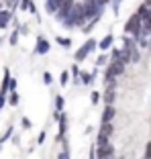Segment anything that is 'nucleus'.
<instances>
[{"mask_svg":"<svg viewBox=\"0 0 151 159\" xmlns=\"http://www.w3.org/2000/svg\"><path fill=\"white\" fill-rule=\"evenodd\" d=\"M104 0H86L82 8H84V20H92V19H100L102 16V10H104Z\"/></svg>","mask_w":151,"mask_h":159,"instance_id":"f257e3e1","label":"nucleus"},{"mask_svg":"<svg viewBox=\"0 0 151 159\" xmlns=\"http://www.w3.org/2000/svg\"><path fill=\"white\" fill-rule=\"evenodd\" d=\"M63 25H66L67 29L76 27V25H84V8H82V4H76V2H74L70 14L63 19Z\"/></svg>","mask_w":151,"mask_h":159,"instance_id":"f03ea898","label":"nucleus"},{"mask_svg":"<svg viewBox=\"0 0 151 159\" xmlns=\"http://www.w3.org/2000/svg\"><path fill=\"white\" fill-rule=\"evenodd\" d=\"M125 33H133V37H137V39L141 37V16H139L137 12L127 20V25H125Z\"/></svg>","mask_w":151,"mask_h":159,"instance_id":"7ed1b4c3","label":"nucleus"},{"mask_svg":"<svg viewBox=\"0 0 151 159\" xmlns=\"http://www.w3.org/2000/svg\"><path fill=\"white\" fill-rule=\"evenodd\" d=\"M125 71V63L123 61H112L108 67H106V82H110V80H117V75H121Z\"/></svg>","mask_w":151,"mask_h":159,"instance_id":"20e7f679","label":"nucleus"},{"mask_svg":"<svg viewBox=\"0 0 151 159\" xmlns=\"http://www.w3.org/2000/svg\"><path fill=\"white\" fill-rule=\"evenodd\" d=\"M96 43H98V41H94V39L86 41V45H82L80 49L76 51V61H84V57L88 55L90 51H94V49H96Z\"/></svg>","mask_w":151,"mask_h":159,"instance_id":"39448f33","label":"nucleus"},{"mask_svg":"<svg viewBox=\"0 0 151 159\" xmlns=\"http://www.w3.org/2000/svg\"><path fill=\"white\" fill-rule=\"evenodd\" d=\"M94 155L98 159H110L114 155V147L110 145V143H104V145H98L96 147V151H94Z\"/></svg>","mask_w":151,"mask_h":159,"instance_id":"423d86ee","label":"nucleus"},{"mask_svg":"<svg viewBox=\"0 0 151 159\" xmlns=\"http://www.w3.org/2000/svg\"><path fill=\"white\" fill-rule=\"evenodd\" d=\"M112 135V125L110 122H102L100 125V133H98V145H104V143H108V137Z\"/></svg>","mask_w":151,"mask_h":159,"instance_id":"0eeeda50","label":"nucleus"},{"mask_svg":"<svg viewBox=\"0 0 151 159\" xmlns=\"http://www.w3.org/2000/svg\"><path fill=\"white\" fill-rule=\"evenodd\" d=\"M71 6H74V0H63V2H62V6H59V8H57V12H55L57 20H62V23H63V19H66L67 14H70Z\"/></svg>","mask_w":151,"mask_h":159,"instance_id":"6e6552de","label":"nucleus"},{"mask_svg":"<svg viewBox=\"0 0 151 159\" xmlns=\"http://www.w3.org/2000/svg\"><path fill=\"white\" fill-rule=\"evenodd\" d=\"M114 92H117V84H114V80H110V82H108V88H106V94H104V100H106V104H112Z\"/></svg>","mask_w":151,"mask_h":159,"instance_id":"1a4fd4ad","label":"nucleus"},{"mask_svg":"<svg viewBox=\"0 0 151 159\" xmlns=\"http://www.w3.org/2000/svg\"><path fill=\"white\" fill-rule=\"evenodd\" d=\"M49 43L45 41V39H37V45H35V53H37V55H45V53L49 51Z\"/></svg>","mask_w":151,"mask_h":159,"instance_id":"9d476101","label":"nucleus"},{"mask_svg":"<svg viewBox=\"0 0 151 159\" xmlns=\"http://www.w3.org/2000/svg\"><path fill=\"white\" fill-rule=\"evenodd\" d=\"M62 2L63 0H45V10H47L49 14H55L57 8L62 6Z\"/></svg>","mask_w":151,"mask_h":159,"instance_id":"9b49d317","label":"nucleus"},{"mask_svg":"<svg viewBox=\"0 0 151 159\" xmlns=\"http://www.w3.org/2000/svg\"><path fill=\"white\" fill-rule=\"evenodd\" d=\"M114 114H117V110L112 108V104H108V106L104 108V112H102V122H110L114 118Z\"/></svg>","mask_w":151,"mask_h":159,"instance_id":"f8f14e48","label":"nucleus"},{"mask_svg":"<svg viewBox=\"0 0 151 159\" xmlns=\"http://www.w3.org/2000/svg\"><path fill=\"white\" fill-rule=\"evenodd\" d=\"M10 20V12L8 10H0V29H4Z\"/></svg>","mask_w":151,"mask_h":159,"instance_id":"ddd939ff","label":"nucleus"},{"mask_svg":"<svg viewBox=\"0 0 151 159\" xmlns=\"http://www.w3.org/2000/svg\"><path fill=\"white\" fill-rule=\"evenodd\" d=\"M66 126H67V116L62 114V116H59V139H62L63 133H66Z\"/></svg>","mask_w":151,"mask_h":159,"instance_id":"4468645a","label":"nucleus"},{"mask_svg":"<svg viewBox=\"0 0 151 159\" xmlns=\"http://www.w3.org/2000/svg\"><path fill=\"white\" fill-rule=\"evenodd\" d=\"M110 45H112V35H106V37L100 41V49H108Z\"/></svg>","mask_w":151,"mask_h":159,"instance_id":"2eb2a0df","label":"nucleus"},{"mask_svg":"<svg viewBox=\"0 0 151 159\" xmlns=\"http://www.w3.org/2000/svg\"><path fill=\"white\" fill-rule=\"evenodd\" d=\"M57 43H59L62 47H70V45H71V39H70V37H67V39H66V37H57Z\"/></svg>","mask_w":151,"mask_h":159,"instance_id":"dca6fc26","label":"nucleus"},{"mask_svg":"<svg viewBox=\"0 0 151 159\" xmlns=\"http://www.w3.org/2000/svg\"><path fill=\"white\" fill-rule=\"evenodd\" d=\"M94 75L96 74H82V82H84V84H90V82L94 80Z\"/></svg>","mask_w":151,"mask_h":159,"instance_id":"f3484780","label":"nucleus"},{"mask_svg":"<svg viewBox=\"0 0 151 159\" xmlns=\"http://www.w3.org/2000/svg\"><path fill=\"white\" fill-rule=\"evenodd\" d=\"M59 82H62V86H67V82H70V71H63Z\"/></svg>","mask_w":151,"mask_h":159,"instance_id":"a211bd4d","label":"nucleus"},{"mask_svg":"<svg viewBox=\"0 0 151 159\" xmlns=\"http://www.w3.org/2000/svg\"><path fill=\"white\" fill-rule=\"evenodd\" d=\"M10 104H12V106L19 104V94H16V92H12V96H10Z\"/></svg>","mask_w":151,"mask_h":159,"instance_id":"6ab92c4d","label":"nucleus"},{"mask_svg":"<svg viewBox=\"0 0 151 159\" xmlns=\"http://www.w3.org/2000/svg\"><path fill=\"white\" fill-rule=\"evenodd\" d=\"M55 106H57V110H62V108H63V98H62V96H57V98H55Z\"/></svg>","mask_w":151,"mask_h":159,"instance_id":"aec40b11","label":"nucleus"},{"mask_svg":"<svg viewBox=\"0 0 151 159\" xmlns=\"http://www.w3.org/2000/svg\"><path fill=\"white\" fill-rule=\"evenodd\" d=\"M16 41H19V31H14V33L10 35V43H12V45H16Z\"/></svg>","mask_w":151,"mask_h":159,"instance_id":"412c9836","label":"nucleus"},{"mask_svg":"<svg viewBox=\"0 0 151 159\" xmlns=\"http://www.w3.org/2000/svg\"><path fill=\"white\" fill-rule=\"evenodd\" d=\"M29 6H31V0H23V2H21V10H27Z\"/></svg>","mask_w":151,"mask_h":159,"instance_id":"4be33fe9","label":"nucleus"},{"mask_svg":"<svg viewBox=\"0 0 151 159\" xmlns=\"http://www.w3.org/2000/svg\"><path fill=\"white\" fill-rule=\"evenodd\" d=\"M121 2H123V0H112V8H114V12H118V6H121Z\"/></svg>","mask_w":151,"mask_h":159,"instance_id":"5701e85b","label":"nucleus"},{"mask_svg":"<svg viewBox=\"0 0 151 159\" xmlns=\"http://www.w3.org/2000/svg\"><path fill=\"white\" fill-rule=\"evenodd\" d=\"M43 82L45 84H51V74H43Z\"/></svg>","mask_w":151,"mask_h":159,"instance_id":"b1692460","label":"nucleus"},{"mask_svg":"<svg viewBox=\"0 0 151 159\" xmlns=\"http://www.w3.org/2000/svg\"><path fill=\"white\" fill-rule=\"evenodd\" d=\"M6 104V94H0V108H4Z\"/></svg>","mask_w":151,"mask_h":159,"instance_id":"393cba45","label":"nucleus"},{"mask_svg":"<svg viewBox=\"0 0 151 159\" xmlns=\"http://www.w3.org/2000/svg\"><path fill=\"white\" fill-rule=\"evenodd\" d=\"M145 159H151V143L147 145V149H145Z\"/></svg>","mask_w":151,"mask_h":159,"instance_id":"a878e982","label":"nucleus"},{"mask_svg":"<svg viewBox=\"0 0 151 159\" xmlns=\"http://www.w3.org/2000/svg\"><path fill=\"white\" fill-rule=\"evenodd\" d=\"M98 100H100V94H98V92H92V102L96 104V102H98Z\"/></svg>","mask_w":151,"mask_h":159,"instance_id":"bb28decb","label":"nucleus"},{"mask_svg":"<svg viewBox=\"0 0 151 159\" xmlns=\"http://www.w3.org/2000/svg\"><path fill=\"white\" fill-rule=\"evenodd\" d=\"M102 63H106V57L100 55V57H98V61H96V66H102Z\"/></svg>","mask_w":151,"mask_h":159,"instance_id":"cd10ccee","label":"nucleus"},{"mask_svg":"<svg viewBox=\"0 0 151 159\" xmlns=\"http://www.w3.org/2000/svg\"><path fill=\"white\" fill-rule=\"evenodd\" d=\"M43 141H45V133H41V135H39V141H37V143H39V145H43Z\"/></svg>","mask_w":151,"mask_h":159,"instance_id":"c85d7f7f","label":"nucleus"},{"mask_svg":"<svg viewBox=\"0 0 151 159\" xmlns=\"http://www.w3.org/2000/svg\"><path fill=\"white\" fill-rule=\"evenodd\" d=\"M8 90H12V92L16 90V82H14V80H10V88H8Z\"/></svg>","mask_w":151,"mask_h":159,"instance_id":"c756f323","label":"nucleus"},{"mask_svg":"<svg viewBox=\"0 0 151 159\" xmlns=\"http://www.w3.org/2000/svg\"><path fill=\"white\" fill-rule=\"evenodd\" d=\"M23 126H25V129H29V126H31V122H29V118H23Z\"/></svg>","mask_w":151,"mask_h":159,"instance_id":"7c9ffc66","label":"nucleus"},{"mask_svg":"<svg viewBox=\"0 0 151 159\" xmlns=\"http://www.w3.org/2000/svg\"><path fill=\"white\" fill-rule=\"evenodd\" d=\"M14 2H16V0H8V4H14Z\"/></svg>","mask_w":151,"mask_h":159,"instance_id":"2f4dec72","label":"nucleus"},{"mask_svg":"<svg viewBox=\"0 0 151 159\" xmlns=\"http://www.w3.org/2000/svg\"><path fill=\"white\" fill-rule=\"evenodd\" d=\"M145 4H147V6H149V4H151V0H145Z\"/></svg>","mask_w":151,"mask_h":159,"instance_id":"473e14b6","label":"nucleus"},{"mask_svg":"<svg viewBox=\"0 0 151 159\" xmlns=\"http://www.w3.org/2000/svg\"><path fill=\"white\" fill-rule=\"evenodd\" d=\"M104 2H106V0H104Z\"/></svg>","mask_w":151,"mask_h":159,"instance_id":"72a5a7b5","label":"nucleus"}]
</instances>
